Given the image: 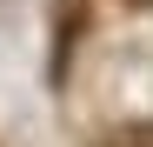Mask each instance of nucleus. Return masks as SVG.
Here are the masks:
<instances>
[{"label": "nucleus", "instance_id": "f257e3e1", "mask_svg": "<svg viewBox=\"0 0 153 147\" xmlns=\"http://www.w3.org/2000/svg\"><path fill=\"white\" fill-rule=\"evenodd\" d=\"M126 147H153V127H133V134H126Z\"/></svg>", "mask_w": 153, "mask_h": 147}]
</instances>
